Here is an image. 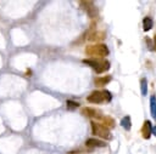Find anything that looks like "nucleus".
Segmentation results:
<instances>
[{
  "label": "nucleus",
  "mask_w": 156,
  "mask_h": 154,
  "mask_svg": "<svg viewBox=\"0 0 156 154\" xmlns=\"http://www.w3.org/2000/svg\"><path fill=\"white\" fill-rule=\"evenodd\" d=\"M87 56H90L91 58H104L105 56L108 55V47L105 44H95V45H89L84 50Z\"/></svg>",
  "instance_id": "obj_1"
},
{
  "label": "nucleus",
  "mask_w": 156,
  "mask_h": 154,
  "mask_svg": "<svg viewBox=\"0 0 156 154\" xmlns=\"http://www.w3.org/2000/svg\"><path fill=\"white\" fill-rule=\"evenodd\" d=\"M83 62L85 64L90 65L98 74L105 73L110 69V62L104 58H88V59H84Z\"/></svg>",
  "instance_id": "obj_2"
},
{
  "label": "nucleus",
  "mask_w": 156,
  "mask_h": 154,
  "mask_svg": "<svg viewBox=\"0 0 156 154\" xmlns=\"http://www.w3.org/2000/svg\"><path fill=\"white\" fill-rule=\"evenodd\" d=\"M88 102L90 103H104V102H110L112 99V95L110 91L107 90H96L93 91L88 97H87Z\"/></svg>",
  "instance_id": "obj_3"
},
{
  "label": "nucleus",
  "mask_w": 156,
  "mask_h": 154,
  "mask_svg": "<svg viewBox=\"0 0 156 154\" xmlns=\"http://www.w3.org/2000/svg\"><path fill=\"white\" fill-rule=\"evenodd\" d=\"M91 131L95 136H99L101 138L105 139H110L111 138V133H110V129H107L106 126H104L102 124H99L96 121H91Z\"/></svg>",
  "instance_id": "obj_4"
},
{
  "label": "nucleus",
  "mask_w": 156,
  "mask_h": 154,
  "mask_svg": "<svg viewBox=\"0 0 156 154\" xmlns=\"http://www.w3.org/2000/svg\"><path fill=\"white\" fill-rule=\"evenodd\" d=\"M79 6L87 12V15L90 18H96L98 17L99 12H98V8H96V6H95V4L93 1H80Z\"/></svg>",
  "instance_id": "obj_5"
},
{
  "label": "nucleus",
  "mask_w": 156,
  "mask_h": 154,
  "mask_svg": "<svg viewBox=\"0 0 156 154\" xmlns=\"http://www.w3.org/2000/svg\"><path fill=\"white\" fill-rule=\"evenodd\" d=\"M82 114L88 116V118H95V119H102L104 118L100 110H98L95 108H90V107L82 108Z\"/></svg>",
  "instance_id": "obj_6"
},
{
  "label": "nucleus",
  "mask_w": 156,
  "mask_h": 154,
  "mask_svg": "<svg viewBox=\"0 0 156 154\" xmlns=\"http://www.w3.org/2000/svg\"><path fill=\"white\" fill-rule=\"evenodd\" d=\"M87 39L90 40V41H101L106 38V34L105 32H99V30H94V32H88L87 33Z\"/></svg>",
  "instance_id": "obj_7"
},
{
  "label": "nucleus",
  "mask_w": 156,
  "mask_h": 154,
  "mask_svg": "<svg viewBox=\"0 0 156 154\" xmlns=\"http://www.w3.org/2000/svg\"><path fill=\"white\" fill-rule=\"evenodd\" d=\"M151 133H152V126H151V122H150L149 120H145L144 124H143V126H141V136H143V138L149 139L150 136H151Z\"/></svg>",
  "instance_id": "obj_8"
},
{
  "label": "nucleus",
  "mask_w": 156,
  "mask_h": 154,
  "mask_svg": "<svg viewBox=\"0 0 156 154\" xmlns=\"http://www.w3.org/2000/svg\"><path fill=\"white\" fill-rule=\"evenodd\" d=\"M85 146L88 148H98V147H105L106 143L104 141H100V139H96V138H89V139H87Z\"/></svg>",
  "instance_id": "obj_9"
},
{
  "label": "nucleus",
  "mask_w": 156,
  "mask_h": 154,
  "mask_svg": "<svg viewBox=\"0 0 156 154\" xmlns=\"http://www.w3.org/2000/svg\"><path fill=\"white\" fill-rule=\"evenodd\" d=\"M111 76L110 75H105V76H98V78H95V80H94V82H95V85L96 86H105V85H107L110 81H111Z\"/></svg>",
  "instance_id": "obj_10"
},
{
  "label": "nucleus",
  "mask_w": 156,
  "mask_h": 154,
  "mask_svg": "<svg viewBox=\"0 0 156 154\" xmlns=\"http://www.w3.org/2000/svg\"><path fill=\"white\" fill-rule=\"evenodd\" d=\"M152 25H154V21H152V18H150V17H145V18L143 19V29H144L145 32L150 30V29L152 28Z\"/></svg>",
  "instance_id": "obj_11"
},
{
  "label": "nucleus",
  "mask_w": 156,
  "mask_h": 154,
  "mask_svg": "<svg viewBox=\"0 0 156 154\" xmlns=\"http://www.w3.org/2000/svg\"><path fill=\"white\" fill-rule=\"evenodd\" d=\"M150 110H151V115L152 118L156 120V96H151L150 98Z\"/></svg>",
  "instance_id": "obj_12"
},
{
  "label": "nucleus",
  "mask_w": 156,
  "mask_h": 154,
  "mask_svg": "<svg viewBox=\"0 0 156 154\" xmlns=\"http://www.w3.org/2000/svg\"><path fill=\"white\" fill-rule=\"evenodd\" d=\"M101 120H102V125L106 126L107 129H112L115 126V120L111 116H104Z\"/></svg>",
  "instance_id": "obj_13"
},
{
  "label": "nucleus",
  "mask_w": 156,
  "mask_h": 154,
  "mask_svg": "<svg viewBox=\"0 0 156 154\" xmlns=\"http://www.w3.org/2000/svg\"><path fill=\"white\" fill-rule=\"evenodd\" d=\"M121 125H122V127L123 129H126L127 131H129L130 130V127H132V122H130V116H124L123 119H122V121H121Z\"/></svg>",
  "instance_id": "obj_14"
},
{
  "label": "nucleus",
  "mask_w": 156,
  "mask_h": 154,
  "mask_svg": "<svg viewBox=\"0 0 156 154\" xmlns=\"http://www.w3.org/2000/svg\"><path fill=\"white\" fill-rule=\"evenodd\" d=\"M140 89H141V95L145 96L146 92H147V81L145 78H141L140 79Z\"/></svg>",
  "instance_id": "obj_15"
},
{
  "label": "nucleus",
  "mask_w": 156,
  "mask_h": 154,
  "mask_svg": "<svg viewBox=\"0 0 156 154\" xmlns=\"http://www.w3.org/2000/svg\"><path fill=\"white\" fill-rule=\"evenodd\" d=\"M66 105H67V109L73 110V109H76V108H78V107H79V103H78V102H74V101L68 99V101L66 102Z\"/></svg>",
  "instance_id": "obj_16"
},
{
  "label": "nucleus",
  "mask_w": 156,
  "mask_h": 154,
  "mask_svg": "<svg viewBox=\"0 0 156 154\" xmlns=\"http://www.w3.org/2000/svg\"><path fill=\"white\" fill-rule=\"evenodd\" d=\"M152 41H154V42H152V50H154V51H156V34L154 35Z\"/></svg>",
  "instance_id": "obj_17"
},
{
  "label": "nucleus",
  "mask_w": 156,
  "mask_h": 154,
  "mask_svg": "<svg viewBox=\"0 0 156 154\" xmlns=\"http://www.w3.org/2000/svg\"><path fill=\"white\" fill-rule=\"evenodd\" d=\"M152 133L156 136V126H155V127H152Z\"/></svg>",
  "instance_id": "obj_18"
}]
</instances>
